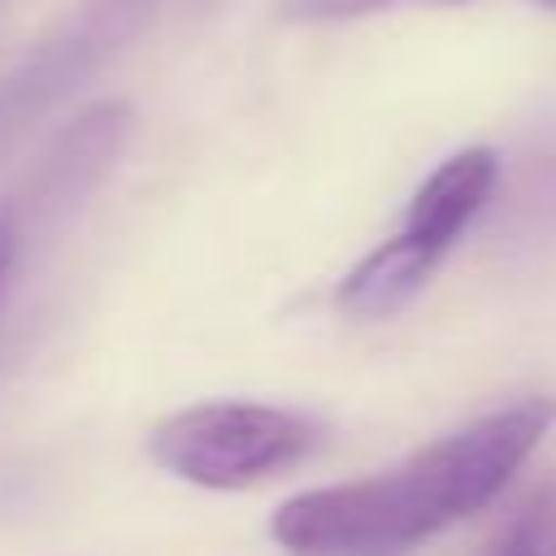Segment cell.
Returning <instances> with one entry per match:
<instances>
[{
    "label": "cell",
    "mask_w": 556,
    "mask_h": 556,
    "mask_svg": "<svg viewBox=\"0 0 556 556\" xmlns=\"http://www.w3.org/2000/svg\"><path fill=\"white\" fill-rule=\"evenodd\" d=\"M556 420V401H518L371 479L293 493L269 532L288 556H410L454 522L483 513L532 459Z\"/></svg>",
    "instance_id": "1"
},
{
    "label": "cell",
    "mask_w": 556,
    "mask_h": 556,
    "mask_svg": "<svg viewBox=\"0 0 556 556\" xmlns=\"http://www.w3.org/2000/svg\"><path fill=\"white\" fill-rule=\"evenodd\" d=\"M317 450V425L260 401H211L166 415L147 440L156 469L211 493H240L298 469Z\"/></svg>",
    "instance_id": "2"
},
{
    "label": "cell",
    "mask_w": 556,
    "mask_h": 556,
    "mask_svg": "<svg viewBox=\"0 0 556 556\" xmlns=\"http://www.w3.org/2000/svg\"><path fill=\"white\" fill-rule=\"evenodd\" d=\"M156 0H93L84 15L68 25V35H59L49 49H39L5 88V113L10 117H25L35 108L54 103L59 93L78 84L93 64H103L147 15H152Z\"/></svg>",
    "instance_id": "3"
},
{
    "label": "cell",
    "mask_w": 556,
    "mask_h": 556,
    "mask_svg": "<svg viewBox=\"0 0 556 556\" xmlns=\"http://www.w3.org/2000/svg\"><path fill=\"white\" fill-rule=\"evenodd\" d=\"M493 186H498V156L489 147H464V152H454L450 162H440L420 181V191L410 195L401 235L410 244H420L425 254L444 260L459 244V235L479 220Z\"/></svg>",
    "instance_id": "4"
},
{
    "label": "cell",
    "mask_w": 556,
    "mask_h": 556,
    "mask_svg": "<svg viewBox=\"0 0 556 556\" xmlns=\"http://www.w3.org/2000/svg\"><path fill=\"white\" fill-rule=\"evenodd\" d=\"M440 260L425 254L420 244H410L405 235H391L381 250H371L352 274L337 283V307L346 317H362V323H381L395 317L401 307H410L420 298V288L434 278Z\"/></svg>",
    "instance_id": "5"
},
{
    "label": "cell",
    "mask_w": 556,
    "mask_h": 556,
    "mask_svg": "<svg viewBox=\"0 0 556 556\" xmlns=\"http://www.w3.org/2000/svg\"><path fill=\"white\" fill-rule=\"evenodd\" d=\"M479 556H556V479L532 489L508 518L498 522Z\"/></svg>",
    "instance_id": "6"
},
{
    "label": "cell",
    "mask_w": 556,
    "mask_h": 556,
    "mask_svg": "<svg viewBox=\"0 0 556 556\" xmlns=\"http://www.w3.org/2000/svg\"><path fill=\"white\" fill-rule=\"evenodd\" d=\"M391 5H410V0H278V20H288V25H327V20H362Z\"/></svg>",
    "instance_id": "7"
},
{
    "label": "cell",
    "mask_w": 556,
    "mask_h": 556,
    "mask_svg": "<svg viewBox=\"0 0 556 556\" xmlns=\"http://www.w3.org/2000/svg\"><path fill=\"white\" fill-rule=\"evenodd\" d=\"M15 260H20V225H15V215H0V303H5V293H10Z\"/></svg>",
    "instance_id": "8"
},
{
    "label": "cell",
    "mask_w": 556,
    "mask_h": 556,
    "mask_svg": "<svg viewBox=\"0 0 556 556\" xmlns=\"http://www.w3.org/2000/svg\"><path fill=\"white\" fill-rule=\"evenodd\" d=\"M542 5H556V0H542Z\"/></svg>",
    "instance_id": "9"
}]
</instances>
